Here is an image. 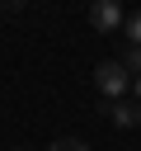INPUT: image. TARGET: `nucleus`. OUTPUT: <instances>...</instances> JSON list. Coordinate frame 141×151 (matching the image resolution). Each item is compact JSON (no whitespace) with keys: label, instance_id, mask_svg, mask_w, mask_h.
Segmentation results:
<instances>
[{"label":"nucleus","instance_id":"obj_1","mask_svg":"<svg viewBox=\"0 0 141 151\" xmlns=\"http://www.w3.org/2000/svg\"><path fill=\"white\" fill-rule=\"evenodd\" d=\"M94 85H99V94H103V99H122V94L132 90V71H127L122 61H99Z\"/></svg>","mask_w":141,"mask_h":151},{"label":"nucleus","instance_id":"obj_2","mask_svg":"<svg viewBox=\"0 0 141 151\" xmlns=\"http://www.w3.org/2000/svg\"><path fill=\"white\" fill-rule=\"evenodd\" d=\"M122 0H94L89 5V28L94 33H113V28H122Z\"/></svg>","mask_w":141,"mask_h":151},{"label":"nucleus","instance_id":"obj_3","mask_svg":"<svg viewBox=\"0 0 141 151\" xmlns=\"http://www.w3.org/2000/svg\"><path fill=\"white\" fill-rule=\"evenodd\" d=\"M108 113H113L118 127H136V123H141V104H136V99H113Z\"/></svg>","mask_w":141,"mask_h":151},{"label":"nucleus","instance_id":"obj_4","mask_svg":"<svg viewBox=\"0 0 141 151\" xmlns=\"http://www.w3.org/2000/svg\"><path fill=\"white\" fill-rule=\"evenodd\" d=\"M122 33H127V42H132V47H141V9L122 19Z\"/></svg>","mask_w":141,"mask_h":151},{"label":"nucleus","instance_id":"obj_5","mask_svg":"<svg viewBox=\"0 0 141 151\" xmlns=\"http://www.w3.org/2000/svg\"><path fill=\"white\" fill-rule=\"evenodd\" d=\"M122 66H127L132 76H141V47H132V42H127V52H122Z\"/></svg>","mask_w":141,"mask_h":151},{"label":"nucleus","instance_id":"obj_6","mask_svg":"<svg viewBox=\"0 0 141 151\" xmlns=\"http://www.w3.org/2000/svg\"><path fill=\"white\" fill-rule=\"evenodd\" d=\"M47 151H89V142H80V137H61V142H52Z\"/></svg>","mask_w":141,"mask_h":151},{"label":"nucleus","instance_id":"obj_7","mask_svg":"<svg viewBox=\"0 0 141 151\" xmlns=\"http://www.w3.org/2000/svg\"><path fill=\"white\" fill-rule=\"evenodd\" d=\"M132 99L141 104V76H132Z\"/></svg>","mask_w":141,"mask_h":151},{"label":"nucleus","instance_id":"obj_8","mask_svg":"<svg viewBox=\"0 0 141 151\" xmlns=\"http://www.w3.org/2000/svg\"><path fill=\"white\" fill-rule=\"evenodd\" d=\"M5 5H9V9H24V5H28V0H5Z\"/></svg>","mask_w":141,"mask_h":151}]
</instances>
